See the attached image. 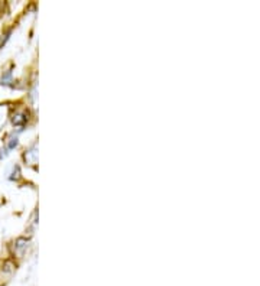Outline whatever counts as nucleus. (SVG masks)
<instances>
[{
  "mask_svg": "<svg viewBox=\"0 0 260 286\" xmlns=\"http://www.w3.org/2000/svg\"><path fill=\"white\" fill-rule=\"evenodd\" d=\"M19 174H21V172H19V166L16 165V166L13 168V172H12L11 180H18V178H19Z\"/></svg>",
  "mask_w": 260,
  "mask_h": 286,
  "instance_id": "obj_5",
  "label": "nucleus"
},
{
  "mask_svg": "<svg viewBox=\"0 0 260 286\" xmlns=\"http://www.w3.org/2000/svg\"><path fill=\"white\" fill-rule=\"evenodd\" d=\"M12 83V71H6L5 74L2 75V78H0V84L3 85H8Z\"/></svg>",
  "mask_w": 260,
  "mask_h": 286,
  "instance_id": "obj_2",
  "label": "nucleus"
},
{
  "mask_svg": "<svg viewBox=\"0 0 260 286\" xmlns=\"http://www.w3.org/2000/svg\"><path fill=\"white\" fill-rule=\"evenodd\" d=\"M18 138H12V139H9V142H8V145H6V149L8 150H12V149H15L16 146H18Z\"/></svg>",
  "mask_w": 260,
  "mask_h": 286,
  "instance_id": "obj_3",
  "label": "nucleus"
},
{
  "mask_svg": "<svg viewBox=\"0 0 260 286\" xmlns=\"http://www.w3.org/2000/svg\"><path fill=\"white\" fill-rule=\"evenodd\" d=\"M5 122H6V108L0 107V127L5 125Z\"/></svg>",
  "mask_w": 260,
  "mask_h": 286,
  "instance_id": "obj_4",
  "label": "nucleus"
},
{
  "mask_svg": "<svg viewBox=\"0 0 260 286\" xmlns=\"http://www.w3.org/2000/svg\"><path fill=\"white\" fill-rule=\"evenodd\" d=\"M12 120H13V125H16V126H22V125H25V123H26L28 117H25V113H15Z\"/></svg>",
  "mask_w": 260,
  "mask_h": 286,
  "instance_id": "obj_1",
  "label": "nucleus"
}]
</instances>
